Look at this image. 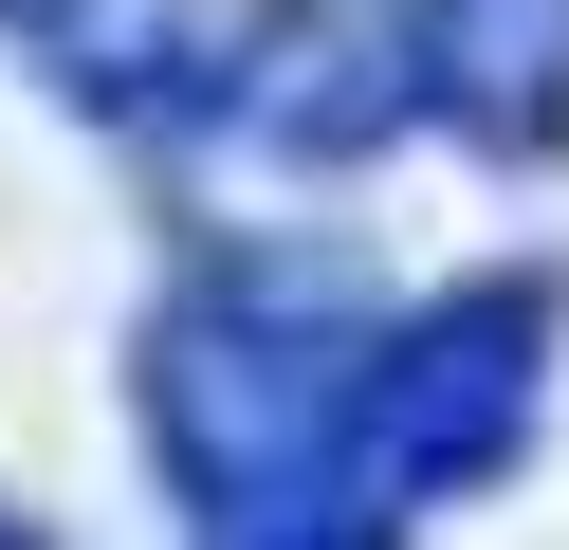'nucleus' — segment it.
<instances>
[{"label": "nucleus", "instance_id": "obj_4", "mask_svg": "<svg viewBox=\"0 0 569 550\" xmlns=\"http://www.w3.org/2000/svg\"><path fill=\"white\" fill-rule=\"evenodd\" d=\"M74 19H92V0H0V37H19V56H56Z\"/></svg>", "mask_w": 569, "mask_h": 550}, {"label": "nucleus", "instance_id": "obj_2", "mask_svg": "<svg viewBox=\"0 0 569 550\" xmlns=\"http://www.w3.org/2000/svg\"><path fill=\"white\" fill-rule=\"evenodd\" d=\"M551 330H569L551 276H459V293H422V312H386V349H368V422H349V477H368L386 532L532 459Z\"/></svg>", "mask_w": 569, "mask_h": 550}, {"label": "nucleus", "instance_id": "obj_5", "mask_svg": "<svg viewBox=\"0 0 569 550\" xmlns=\"http://www.w3.org/2000/svg\"><path fill=\"white\" fill-rule=\"evenodd\" d=\"M0 550H38V532H19V513H0Z\"/></svg>", "mask_w": 569, "mask_h": 550}, {"label": "nucleus", "instance_id": "obj_3", "mask_svg": "<svg viewBox=\"0 0 569 550\" xmlns=\"http://www.w3.org/2000/svg\"><path fill=\"white\" fill-rule=\"evenodd\" d=\"M386 37H405L422 129L496 147V166L569 147V0H386Z\"/></svg>", "mask_w": 569, "mask_h": 550}, {"label": "nucleus", "instance_id": "obj_1", "mask_svg": "<svg viewBox=\"0 0 569 550\" xmlns=\"http://www.w3.org/2000/svg\"><path fill=\"white\" fill-rule=\"evenodd\" d=\"M386 312L331 257H202L148 312V459L202 550H386L349 422H368Z\"/></svg>", "mask_w": 569, "mask_h": 550}]
</instances>
